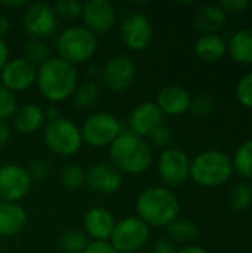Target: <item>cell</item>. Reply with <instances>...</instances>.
<instances>
[{"instance_id": "46", "label": "cell", "mask_w": 252, "mask_h": 253, "mask_svg": "<svg viewBox=\"0 0 252 253\" xmlns=\"http://www.w3.org/2000/svg\"><path fill=\"white\" fill-rule=\"evenodd\" d=\"M177 253H209L205 248L198 246V245H187L184 248H181L180 251H177Z\"/></svg>"}, {"instance_id": "2", "label": "cell", "mask_w": 252, "mask_h": 253, "mask_svg": "<svg viewBox=\"0 0 252 253\" xmlns=\"http://www.w3.org/2000/svg\"><path fill=\"white\" fill-rule=\"evenodd\" d=\"M137 216L149 227L163 228L180 215V202L177 196L165 187H149L137 199Z\"/></svg>"}, {"instance_id": "25", "label": "cell", "mask_w": 252, "mask_h": 253, "mask_svg": "<svg viewBox=\"0 0 252 253\" xmlns=\"http://www.w3.org/2000/svg\"><path fill=\"white\" fill-rule=\"evenodd\" d=\"M166 230L169 240H172L174 243H181L184 246L192 245L199 236L198 225L186 218H177L166 227Z\"/></svg>"}, {"instance_id": "42", "label": "cell", "mask_w": 252, "mask_h": 253, "mask_svg": "<svg viewBox=\"0 0 252 253\" xmlns=\"http://www.w3.org/2000/svg\"><path fill=\"white\" fill-rule=\"evenodd\" d=\"M43 113H45V120H46V122H53V120H56V119L62 117V116H61L59 108H58L55 104L49 105L46 110H43Z\"/></svg>"}, {"instance_id": "27", "label": "cell", "mask_w": 252, "mask_h": 253, "mask_svg": "<svg viewBox=\"0 0 252 253\" xmlns=\"http://www.w3.org/2000/svg\"><path fill=\"white\" fill-rule=\"evenodd\" d=\"M24 59L28 61L30 64H33L34 67H40L42 64H45L50 56V49L48 46V43L45 40L40 39H28L24 43Z\"/></svg>"}, {"instance_id": "6", "label": "cell", "mask_w": 252, "mask_h": 253, "mask_svg": "<svg viewBox=\"0 0 252 253\" xmlns=\"http://www.w3.org/2000/svg\"><path fill=\"white\" fill-rule=\"evenodd\" d=\"M43 141L53 154L62 157L74 156L83 144L80 127L65 117L46 122L43 127Z\"/></svg>"}, {"instance_id": "4", "label": "cell", "mask_w": 252, "mask_h": 253, "mask_svg": "<svg viewBox=\"0 0 252 253\" xmlns=\"http://www.w3.org/2000/svg\"><path fill=\"white\" fill-rule=\"evenodd\" d=\"M232 173V159L220 150L202 151L190 163V178L205 188H214L226 184Z\"/></svg>"}, {"instance_id": "45", "label": "cell", "mask_w": 252, "mask_h": 253, "mask_svg": "<svg viewBox=\"0 0 252 253\" xmlns=\"http://www.w3.org/2000/svg\"><path fill=\"white\" fill-rule=\"evenodd\" d=\"M1 6L4 7H10V9H21V7H27V1L25 0H4V1H0Z\"/></svg>"}, {"instance_id": "22", "label": "cell", "mask_w": 252, "mask_h": 253, "mask_svg": "<svg viewBox=\"0 0 252 253\" xmlns=\"http://www.w3.org/2000/svg\"><path fill=\"white\" fill-rule=\"evenodd\" d=\"M227 22L226 10L218 4H205L195 16V27L202 34H217Z\"/></svg>"}, {"instance_id": "35", "label": "cell", "mask_w": 252, "mask_h": 253, "mask_svg": "<svg viewBox=\"0 0 252 253\" xmlns=\"http://www.w3.org/2000/svg\"><path fill=\"white\" fill-rule=\"evenodd\" d=\"M236 98L238 101L252 110V71L245 74L236 84Z\"/></svg>"}, {"instance_id": "13", "label": "cell", "mask_w": 252, "mask_h": 253, "mask_svg": "<svg viewBox=\"0 0 252 253\" xmlns=\"http://www.w3.org/2000/svg\"><path fill=\"white\" fill-rule=\"evenodd\" d=\"M31 179L27 173V169L7 163L0 168V202L3 203H16L25 197L31 188Z\"/></svg>"}, {"instance_id": "19", "label": "cell", "mask_w": 252, "mask_h": 253, "mask_svg": "<svg viewBox=\"0 0 252 253\" xmlns=\"http://www.w3.org/2000/svg\"><path fill=\"white\" fill-rule=\"evenodd\" d=\"M192 102L190 92L178 84H168L162 87L157 93L156 105L160 111L169 116H181L189 111Z\"/></svg>"}, {"instance_id": "30", "label": "cell", "mask_w": 252, "mask_h": 253, "mask_svg": "<svg viewBox=\"0 0 252 253\" xmlns=\"http://www.w3.org/2000/svg\"><path fill=\"white\" fill-rule=\"evenodd\" d=\"M252 205V187L247 182H239L233 187L229 196V206L235 212H245Z\"/></svg>"}, {"instance_id": "12", "label": "cell", "mask_w": 252, "mask_h": 253, "mask_svg": "<svg viewBox=\"0 0 252 253\" xmlns=\"http://www.w3.org/2000/svg\"><path fill=\"white\" fill-rule=\"evenodd\" d=\"M120 39L129 50H146L153 42L151 21L144 13H129L120 25Z\"/></svg>"}, {"instance_id": "3", "label": "cell", "mask_w": 252, "mask_h": 253, "mask_svg": "<svg viewBox=\"0 0 252 253\" xmlns=\"http://www.w3.org/2000/svg\"><path fill=\"white\" fill-rule=\"evenodd\" d=\"M151 148L144 138L123 130L110 145V163L122 173L140 175L151 165Z\"/></svg>"}, {"instance_id": "28", "label": "cell", "mask_w": 252, "mask_h": 253, "mask_svg": "<svg viewBox=\"0 0 252 253\" xmlns=\"http://www.w3.org/2000/svg\"><path fill=\"white\" fill-rule=\"evenodd\" d=\"M232 166L242 178L252 179V139H248L236 150Z\"/></svg>"}, {"instance_id": "39", "label": "cell", "mask_w": 252, "mask_h": 253, "mask_svg": "<svg viewBox=\"0 0 252 253\" xmlns=\"http://www.w3.org/2000/svg\"><path fill=\"white\" fill-rule=\"evenodd\" d=\"M218 4L227 13V12H241V10H244L245 7H248L250 1L248 0H223Z\"/></svg>"}, {"instance_id": "37", "label": "cell", "mask_w": 252, "mask_h": 253, "mask_svg": "<svg viewBox=\"0 0 252 253\" xmlns=\"http://www.w3.org/2000/svg\"><path fill=\"white\" fill-rule=\"evenodd\" d=\"M27 173L31 181H43L49 175V163L42 159L33 160L27 168Z\"/></svg>"}, {"instance_id": "21", "label": "cell", "mask_w": 252, "mask_h": 253, "mask_svg": "<svg viewBox=\"0 0 252 253\" xmlns=\"http://www.w3.org/2000/svg\"><path fill=\"white\" fill-rule=\"evenodd\" d=\"M27 224V212L18 203L0 202V237H13L24 230Z\"/></svg>"}, {"instance_id": "32", "label": "cell", "mask_w": 252, "mask_h": 253, "mask_svg": "<svg viewBox=\"0 0 252 253\" xmlns=\"http://www.w3.org/2000/svg\"><path fill=\"white\" fill-rule=\"evenodd\" d=\"M16 108H18V101L15 93L0 83V120L6 122L7 119H12Z\"/></svg>"}, {"instance_id": "11", "label": "cell", "mask_w": 252, "mask_h": 253, "mask_svg": "<svg viewBox=\"0 0 252 253\" xmlns=\"http://www.w3.org/2000/svg\"><path fill=\"white\" fill-rule=\"evenodd\" d=\"M135 62L131 56L119 53L111 56L101 68V80L111 92L126 90L135 79Z\"/></svg>"}, {"instance_id": "8", "label": "cell", "mask_w": 252, "mask_h": 253, "mask_svg": "<svg viewBox=\"0 0 252 253\" xmlns=\"http://www.w3.org/2000/svg\"><path fill=\"white\" fill-rule=\"evenodd\" d=\"M150 227L138 216H128L114 224L110 245L117 253H138L149 242Z\"/></svg>"}, {"instance_id": "7", "label": "cell", "mask_w": 252, "mask_h": 253, "mask_svg": "<svg viewBox=\"0 0 252 253\" xmlns=\"http://www.w3.org/2000/svg\"><path fill=\"white\" fill-rule=\"evenodd\" d=\"M122 132V123L114 114L108 111H98L91 114L80 127L82 141L94 148L110 147Z\"/></svg>"}, {"instance_id": "23", "label": "cell", "mask_w": 252, "mask_h": 253, "mask_svg": "<svg viewBox=\"0 0 252 253\" xmlns=\"http://www.w3.org/2000/svg\"><path fill=\"white\" fill-rule=\"evenodd\" d=\"M195 53L203 62H217L227 53V43L218 34H202L195 43Z\"/></svg>"}, {"instance_id": "1", "label": "cell", "mask_w": 252, "mask_h": 253, "mask_svg": "<svg viewBox=\"0 0 252 253\" xmlns=\"http://www.w3.org/2000/svg\"><path fill=\"white\" fill-rule=\"evenodd\" d=\"M37 87L50 102H62L71 98L79 84L76 67L61 58H49L37 68Z\"/></svg>"}, {"instance_id": "18", "label": "cell", "mask_w": 252, "mask_h": 253, "mask_svg": "<svg viewBox=\"0 0 252 253\" xmlns=\"http://www.w3.org/2000/svg\"><path fill=\"white\" fill-rule=\"evenodd\" d=\"M114 224L116 221L113 213L102 206L91 208L83 218L85 234L91 237L92 242H108Z\"/></svg>"}, {"instance_id": "9", "label": "cell", "mask_w": 252, "mask_h": 253, "mask_svg": "<svg viewBox=\"0 0 252 253\" xmlns=\"http://www.w3.org/2000/svg\"><path fill=\"white\" fill-rule=\"evenodd\" d=\"M22 25L31 39L45 40L56 30L58 16L52 4L46 1H34L27 4L22 15Z\"/></svg>"}, {"instance_id": "5", "label": "cell", "mask_w": 252, "mask_h": 253, "mask_svg": "<svg viewBox=\"0 0 252 253\" xmlns=\"http://www.w3.org/2000/svg\"><path fill=\"white\" fill-rule=\"evenodd\" d=\"M58 58L76 65L89 61L98 49V36L85 25H73L65 28L56 37Z\"/></svg>"}, {"instance_id": "26", "label": "cell", "mask_w": 252, "mask_h": 253, "mask_svg": "<svg viewBox=\"0 0 252 253\" xmlns=\"http://www.w3.org/2000/svg\"><path fill=\"white\" fill-rule=\"evenodd\" d=\"M73 102L77 108L86 110L94 107L100 96H101V86L95 80H88L77 84L76 90L73 92Z\"/></svg>"}, {"instance_id": "14", "label": "cell", "mask_w": 252, "mask_h": 253, "mask_svg": "<svg viewBox=\"0 0 252 253\" xmlns=\"http://www.w3.org/2000/svg\"><path fill=\"white\" fill-rule=\"evenodd\" d=\"M82 21L94 34L110 31L117 21V13L113 3L107 0H88L82 6Z\"/></svg>"}, {"instance_id": "31", "label": "cell", "mask_w": 252, "mask_h": 253, "mask_svg": "<svg viewBox=\"0 0 252 253\" xmlns=\"http://www.w3.org/2000/svg\"><path fill=\"white\" fill-rule=\"evenodd\" d=\"M59 182L67 190H77L86 182V172L80 165L68 163L59 172Z\"/></svg>"}, {"instance_id": "38", "label": "cell", "mask_w": 252, "mask_h": 253, "mask_svg": "<svg viewBox=\"0 0 252 253\" xmlns=\"http://www.w3.org/2000/svg\"><path fill=\"white\" fill-rule=\"evenodd\" d=\"M82 253H117L110 242H89L86 249Z\"/></svg>"}, {"instance_id": "16", "label": "cell", "mask_w": 252, "mask_h": 253, "mask_svg": "<svg viewBox=\"0 0 252 253\" xmlns=\"http://www.w3.org/2000/svg\"><path fill=\"white\" fill-rule=\"evenodd\" d=\"M163 123V113L153 101H144L138 104L128 116V130L149 138Z\"/></svg>"}, {"instance_id": "47", "label": "cell", "mask_w": 252, "mask_h": 253, "mask_svg": "<svg viewBox=\"0 0 252 253\" xmlns=\"http://www.w3.org/2000/svg\"><path fill=\"white\" fill-rule=\"evenodd\" d=\"M88 76L91 79H95V77L101 76V68L98 65H89L88 67Z\"/></svg>"}, {"instance_id": "43", "label": "cell", "mask_w": 252, "mask_h": 253, "mask_svg": "<svg viewBox=\"0 0 252 253\" xmlns=\"http://www.w3.org/2000/svg\"><path fill=\"white\" fill-rule=\"evenodd\" d=\"M9 61V49L7 44L3 39H0V71L3 70V67L6 65V62Z\"/></svg>"}, {"instance_id": "10", "label": "cell", "mask_w": 252, "mask_h": 253, "mask_svg": "<svg viewBox=\"0 0 252 253\" xmlns=\"http://www.w3.org/2000/svg\"><path fill=\"white\" fill-rule=\"evenodd\" d=\"M190 159L181 148H166L157 159V173L165 185L181 187L190 178Z\"/></svg>"}, {"instance_id": "36", "label": "cell", "mask_w": 252, "mask_h": 253, "mask_svg": "<svg viewBox=\"0 0 252 253\" xmlns=\"http://www.w3.org/2000/svg\"><path fill=\"white\" fill-rule=\"evenodd\" d=\"M149 138H150L153 145L166 150V148H171V144L174 141V132L168 125L162 123L156 130H153V133Z\"/></svg>"}, {"instance_id": "29", "label": "cell", "mask_w": 252, "mask_h": 253, "mask_svg": "<svg viewBox=\"0 0 252 253\" xmlns=\"http://www.w3.org/2000/svg\"><path fill=\"white\" fill-rule=\"evenodd\" d=\"M59 248L65 253H82L89 245V237L80 230H68L59 236Z\"/></svg>"}, {"instance_id": "24", "label": "cell", "mask_w": 252, "mask_h": 253, "mask_svg": "<svg viewBox=\"0 0 252 253\" xmlns=\"http://www.w3.org/2000/svg\"><path fill=\"white\" fill-rule=\"evenodd\" d=\"M230 56L244 65L252 64V28H242L236 31L227 43Z\"/></svg>"}, {"instance_id": "44", "label": "cell", "mask_w": 252, "mask_h": 253, "mask_svg": "<svg viewBox=\"0 0 252 253\" xmlns=\"http://www.w3.org/2000/svg\"><path fill=\"white\" fill-rule=\"evenodd\" d=\"M10 30V21L9 18L0 12V39H3V36H6Z\"/></svg>"}, {"instance_id": "41", "label": "cell", "mask_w": 252, "mask_h": 253, "mask_svg": "<svg viewBox=\"0 0 252 253\" xmlns=\"http://www.w3.org/2000/svg\"><path fill=\"white\" fill-rule=\"evenodd\" d=\"M10 136H12V127L9 126L7 122H1L0 120V147L6 145L9 142Z\"/></svg>"}, {"instance_id": "33", "label": "cell", "mask_w": 252, "mask_h": 253, "mask_svg": "<svg viewBox=\"0 0 252 253\" xmlns=\"http://www.w3.org/2000/svg\"><path fill=\"white\" fill-rule=\"evenodd\" d=\"M214 108H215L214 98L208 93H201V95L192 98L189 111L196 117H205V116L211 114L214 111Z\"/></svg>"}, {"instance_id": "17", "label": "cell", "mask_w": 252, "mask_h": 253, "mask_svg": "<svg viewBox=\"0 0 252 253\" xmlns=\"http://www.w3.org/2000/svg\"><path fill=\"white\" fill-rule=\"evenodd\" d=\"M123 182L122 172L110 162H100L86 170L88 187L98 194H113L120 190Z\"/></svg>"}, {"instance_id": "20", "label": "cell", "mask_w": 252, "mask_h": 253, "mask_svg": "<svg viewBox=\"0 0 252 253\" xmlns=\"http://www.w3.org/2000/svg\"><path fill=\"white\" fill-rule=\"evenodd\" d=\"M13 129L19 133H34L45 125L43 108L37 104L28 102L18 105L16 111L12 116Z\"/></svg>"}, {"instance_id": "40", "label": "cell", "mask_w": 252, "mask_h": 253, "mask_svg": "<svg viewBox=\"0 0 252 253\" xmlns=\"http://www.w3.org/2000/svg\"><path fill=\"white\" fill-rule=\"evenodd\" d=\"M153 253H177V246L169 239H159L153 245Z\"/></svg>"}, {"instance_id": "34", "label": "cell", "mask_w": 252, "mask_h": 253, "mask_svg": "<svg viewBox=\"0 0 252 253\" xmlns=\"http://www.w3.org/2000/svg\"><path fill=\"white\" fill-rule=\"evenodd\" d=\"M82 6L83 3H80L79 0H59L55 3L53 9L56 16H61L64 19H74L80 16Z\"/></svg>"}, {"instance_id": "15", "label": "cell", "mask_w": 252, "mask_h": 253, "mask_svg": "<svg viewBox=\"0 0 252 253\" xmlns=\"http://www.w3.org/2000/svg\"><path fill=\"white\" fill-rule=\"evenodd\" d=\"M37 79V67L24 58H13L6 62L0 71V83L9 90L22 92L30 89Z\"/></svg>"}]
</instances>
